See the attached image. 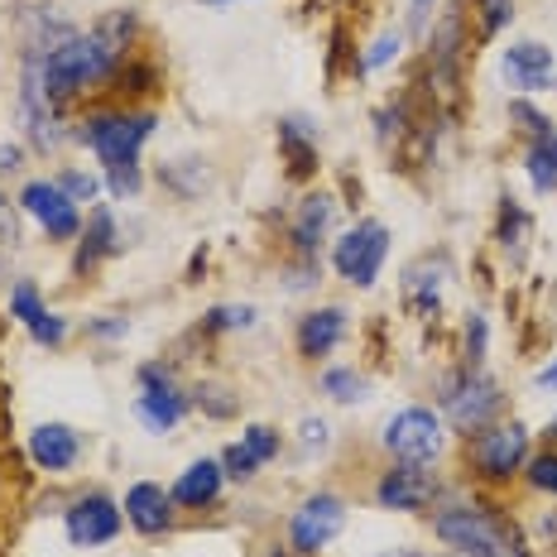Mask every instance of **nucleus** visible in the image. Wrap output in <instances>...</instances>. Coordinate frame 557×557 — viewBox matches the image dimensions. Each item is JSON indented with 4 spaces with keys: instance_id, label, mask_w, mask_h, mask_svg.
Segmentation results:
<instances>
[{
    "instance_id": "f257e3e1",
    "label": "nucleus",
    "mask_w": 557,
    "mask_h": 557,
    "mask_svg": "<svg viewBox=\"0 0 557 557\" xmlns=\"http://www.w3.org/2000/svg\"><path fill=\"white\" fill-rule=\"evenodd\" d=\"M131 34H135V15L131 10H115V15H107L91 34H73V39L58 44L49 58H34L39 77H44V91H49L53 101H67L83 87L115 77L125 63Z\"/></svg>"
},
{
    "instance_id": "f03ea898",
    "label": "nucleus",
    "mask_w": 557,
    "mask_h": 557,
    "mask_svg": "<svg viewBox=\"0 0 557 557\" xmlns=\"http://www.w3.org/2000/svg\"><path fill=\"white\" fill-rule=\"evenodd\" d=\"M154 125H159L154 111H97L77 125V139L101 159L115 197L139 193V149L154 135Z\"/></svg>"
},
{
    "instance_id": "7ed1b4c3",
    "label": "nucleus",
    "mask_w": 557,
    "mask_h": 557,
    "mask_svg": "<svg viewBox=\"0 0 557 557\" xmlns=\"http://www.w3.org/2000/svg\"><path fill=\"white\" fill-rule=\"evenodd\" d=\"M433 533L447 543V548H457L461 557H529L515 524H509L505 515H495V509H485V505L443 509V515L433 519Z\"/></svg>"
},
{
    "instance_id": "20e7f679",
    "label": "nucleus",
    "mask_w": 557,
    "mask_h": 557,
    "mask_svg": "<svg viewBox=\"0 0 557 557\" xmlns=\"http://www.w3.org/2000/svg\"><path fill=\"white\" fill-rule=\"evenodd\" d=\"M505 409V394L495 385L491 375H481V370H461V375H451L443 385V413L451 418V428L457 433H481V428H491L495 418Z\"/></svg>"
},
{
    "instance_id": "39448f33",
    "label": "nucleus",
    "mask_w": 557,
    "mask_h": 557,
    "mask_svg": "<svg viewBox=\"0 0 557 557\" xmlns=\"http://www.w3.org/2000/svg\"><path fill=\"white\" fill-rule=\"evenodd\" d=\"M385 255H389V226L385 222H356L342 240H336L332 264L346 284L370 288L380 278V270H385Z\"/></svg>"
},
{
    "instance_id": "423d86ee",
    "label": "nucleus",
    "mask_w": 557,
    "mask_h": 557,
    "mask_svg": "<svg viewBox=\"0 0 557 557\" xmlns=\"http://www.w3.org/2000/svg\"><path fill=\"white\" fill-rule=\"evenodd\" d=\"M443 443H447L443 418H437L433 409H418V404L413 409H399L385 423V447L399 461H418V467H428V461L443 457Z\"/></svg>"
},
{
    "instance_id": "0eeeda50",
    "label": "nucleus",
    "mask_w": 557,
    "mask_h": 557,
    "mask_svg": "<svg viewBox=\"0 0 557 557\" xmlns=\"http://www.w3.org/2000/svg\"><path fill=\"white\" fill-rule=\"evenodd\" d=\"M471 461L491 481H509L519 467H529V428L524 423H491L475 433Z\"/></svg>"
},
{
    "instance_id": "6e6552de",
    "label": "nucleus",
    "mask_w": 557,
    "mask_h": 557,
    "mask_svg": "<svg viewBox=\"0 0 557 557\" xmlns=\"http://www.w3.org/2000/svg\"><path fill=\"white\" fill-rule=\"evenodd\" d=\"M135 418L149 428V433H173V428L188 418V394L173 385V375L164 366H145V370H139Z\"/></svg>"
},
{
    "instance_id": "1a4fd4ad",
    "label": "nucleus",
    "mask_w": 557,
    "mask_h": 557,
    "mask_svg": "<svg viewBox=\"0 0 557 557\" xmlns=\"http://www.w3.org/2000/svg\"><path fill=\"white\" fill-rule=\"evenodd\" d=\"M437 495V475L428 467H418V461H399V467H389L380 475L375 485V500L380 509H399V515H418V509H428Z\"/></svg>"
},
{
    "instance_id": "9d476101",
    "label": "nucleus",
    "mask_w": 557,
    "mask_h": 557,
    "mask_svg": "<svg viewBox=\"0 0 557 557\" xmlns=\"http://www.w3.org/2000/svg\"><path fill=\"white\" fill-rule=\"evenodd\" d=\"M342 529H346V505L336 495H312L294 515V524H288V543H294V553L308 557V553L327 548Z\"/></svg>"
},
{
    "instance_id": "9b49d317",
    "label": "nucleus",
    "mask_w": 557,
    "mask_h": 557,
    "mask_svg": "<svg viewBox=\"0 0 557 557\" xmlns=\"http://www.w3.org/2000/svg\"><path fill=\"white\" fill-rule=\"evenodd\" d=\"M20 202H25V212L34 222L49 231V240H73L83 231V212H77V202L58 183H25Z\"/></svg>"
},
{
    "instance_id": "f8f14e48",
    "label": "nucleus",
    "mask_w": 557,
    "mask_h": 557,
    "mask_svg": "<svg viewBox=\"0 0 557 557\" xmlns=\"http://www.w3.org/2000/svg\"><path fill=\"white\" fill-rule=\"evenodd\" d=\"M500 67H505V83L515 91H553L557 87V58L548 44H539V39L509 44Z\"/></svg>"
},
{
    "instance_id": "ddd939ff",
    "label": "nucleus",
    "mask_w": 557,
    "mask_h": 557,
    "mask_svg": "<svg viewBox=\"0 0 557 557\" xmlns=\"http://www.w3.org/2000/svg\"><path fill=\"white\" fill-rule=\"evenodd\" d=\"M121 533V509L107 495H83L73 509H67V539L77 548H101Z\"/></svg>"
},
{
    "instance_id": "4468645a",
    "label": "nucleus",
    "mask_w": 557,
    "mask_h": 557,
    "mask_svg": "<svg viewBox=\"0 0 557 557\" xmlns=\"http://www.w3.org/2000/svg\"><path fill=\"white\" fill-rule=\"evenodd\" d=\"M29 457L39 471L63 475V471L77 467V457H83V437H77V428H67V423H39L29 433Z\"/></svg>"
},
{
    "instance_id": "2eb2a0df",
    "label": "nucleus",
    "mask_w": 557,
    "mask_h": 557,
    "mask_svg": "<svg viewBox=\"0 0 557 557\" xmlns=\"http://www.w3.org/2000/svg\"><path fill=\"white\" fill-rule=\"evenodd\" d=\"M10 318L25 322L39 346H63V336H67V322L58 318V312L44 308V298H39V288H34V278H20V284L10 288Z\"/></svg>"
},
{
    "instance_id": "dca6fc26",
    "label": "nucleus",
    "mask_w": 557,
    "mask_h": 557,
    "mask_svg": "<svg viewBox=\"0 0 557 557\" xmlns=\"http://www.w3.org/2000/svg\"><path fill=\"white\" fill-rule=\"evenodd\" d=\"M125 519L139 529V533H164L173 524V495L154 481H135L125 491Z\"/></svg>"
},
{
    "instance_id": "f3484780",
    "label": "nucleus",
    "mask_w": 557,
    "mask_h": 557,
    "mask_svg": "<svg viewBox=\"0 0 557 557\" xmlns=\"http://www.w3.org/2000/svg\"><path fill=\"white\" fill-rule=\"evenodd\" d=\"M342 336H346V308H312L298 322V351L308 361H318V356H332L342 346Z\"/></svg>"
},
{
    "instance_id": "a211bd4d",
    "label": "nucleus",
    "mask_w": 557,
    "mask_h": 557,
    "mask_svg": "<svg viewBox=\"0 0 557 557\" xmlns=\"http://www.w3.org/2000/svg\"><path fill=\"white\" fill-rule=\"evenodd\" d=\"M222 481H226V471H222V461H193L188 471L173 481V500L178 505H188V509H202V505H212L216 495H222Z\"/></svg>"
},
{
    "instance_id": "6ab92c4d",
    "label": "nucleus",
    "mask_w": 557,
    "mask_h": 557,
    "mask_svg": "<svg viewBox=\"0 0 557 557\" xmlns=\"http://www.w3.org/2000/svg\"><path fill=\"white\" fill-rule=\"evenodd\" d=\"M332 212H336V202L327 193H312V197H304L298 202V222H294V246L304 250V255H312L327 240V231H332Z\"/></svg>"
},
{
    "instance_id": "aec40b11",
    "label": "nucleus",
    "mask_w": 557,
    "mask_h": 557,
    "mask_svg": "<svg viewBox=\"0 0 557 557\" xmlns=\"http://www.w3.org/2000/svg\"><path fill=\"white\" fill-rule=\"evenodd\" d=\"M121 250V236H115V216L107 207H97L91 212V226H87V240H83V255H77V270H91L97 260H107V255Z\"/></svg>"
},
{
    "instance_id": "412c9836",
    "label": "nucleus",
    "mask_w": 557,
    "mask_h": 557,
    "mask_svg": "<svg viewBox=\"0 0 557 557\" xmlns=\"http://www.w3.org/2000/svg\"><path fill=\"white\" fill-rule=\"evenodd\" d=\"M524 169H529V183L543 197L557 193V131L543 135V139H533V145L524 149Z\"/></svg>"
},
{
    "instance_id": "4be33fe9",
    "label": "nucleus",
    "mask_w": 557,
    "mask_h": 557,
    "mask_svg": "<svg viewBox=\"0 0 557 557\" xmlns=\"http://www.w3.org/2000/svg\"><path fill=\"white\" fill-rule=\"evenodd\" d=\"M366 375H356V370H346V366H336L322 375V394H332L336 404H361L366 399Z\"/></svg>"
},
{
    "instance_id": "5701e85b",
    "label": "nucleus",
    "mask_w": 557,
    "mask_h": 557,
    "mask_svg": "<svg viewBox=\"0 0 557 557\" xmlns=\"http://www.w3.org/2000/svg\"><path fill=\"white\" fill-rule=\"evenodd\" d=\"M278 145H284V154H288V169H294V173H312V164H318V149L298 135V121L278 125Z\"/></svg>"
},
{
    "instance_id": "b1692460",
    "label": "nucleus",
    "mask_w": 557,
    "mask_h": 557,
    "mask_svg": "<svg viewBox=\"0 0 557 557\" xmlns=\"http://www.w3.org/2000/svg\"><path fill=\"white\" fill-rule=\"evenodd\" d=\"M240 447H246L250 457L264 467L270 457H278V433H274V428H264V423H250L246 433H240Z\"/></svg>"
},
{
    "instance_id": "393cba45",
    "label": "nucleus",
    "mask_w": 557,
    "mask_h": 557,
    "mask_svg": "<svg viewBox=\"0 0 557 557\" xmlns=\"http://www.w3.org/2000/svg\"><path fill=\"white\" fill-rule=\"evenodd\" d=\"M481 5V29H485V39H495L509 20H515V0H475Z\"/></svg>"
},
{
    "instance_id": "a878e982",
    "label": "nucleus",
    "mask_w": 557,
    "mask_h": 557,
    "mask_svg": "<svg viewBox=\"0 0 557 557\" xmlns=\"http://www.w3.org/2000/svg\"><path fill=\"white\" fill-rule=\"evenodd\" d=\"M399 49H404V29H385L375 44H370V53H366V67L375 73V67H385L389 58H399Z\"/></svg>"
},
{
    "instance_id": "bb28decb",
    "label": "nucleus",
    "mask_w": 557,
    "mask_h": 557,
    "mask_svg": "<svg viewBox=\"0 0 557 557\" xmlns=\"http://www.w3.org/2000/svg\"><path fill=\"white\" fill-rule=\"evenodd\" d=\"M529 481L539 485L543 495H557V451H543V457L529 461Z\"/></svg>"
},
{
    "instance_id": "cd10ccee",
    "label": "nucleus",
    "mask_w": 557,
    "mask_h": 557,
    "mask_svg": "<svg viewBox=\"0 0 557 557\" xmlns=\"http://www.w3.org/2000/svg\"><path fill=\"white\" fill-rule=\"evenodd\" d=\"M255 322V308H212L207 312V327H216V332H236V327H250Z\"/></svg>"
},
{
    "instance_id": "c85d7f7f",
    "label": "nucleus",
    "mask_w": 557,
    "mask_h": 557,
    "mask_svg": "<svg viewBox=\"0 0 557 557\" xmlns=\"http://www.w3.org/2000/svg\"><path fill=\"white\" fill-rule=\"evenodd\" d=\"M58 188H63L67 197H73V202H91V197L101 193V183L91 178V173H77V169H67L63 178H58Z\"/></svg>"
},
{
    "instance_id": "c756f323",
    "label": "nucleus",
    "mask_w": 557,
    "mask_h": 557,
    "mask_svg": "<svg viewBox=\"0 0 557 557\" xmlns=\"http://www.w3.org/2000/svg\"><path fill=\"white\" fill-rule=\"evenodd\" d=\"M255 467H260V461H255V457H250V451L240 447V443H231V447H226V457H222V471L231 475V481H250V475H255Z\"/></svg>"
},
{
    "instance_id": "7c9ffc66",
    "label": "nucleus",
    "mask_w": 557,
    "mask_h": 557,
    "mask_svg": "<svg viewBox=\"0 0 557 557\" xmlns=\"http://www.w3.org/2000/svg\"><path fill=\"white\" fill-rule=\"evenodd\" d=\"M509 115H515V121H524V131H529L533 139L553 135V121H548V115H539V111H533L529 101H509Z\"/></svg>"
},
{
    "instance_id": "2f4dec72",
    "label": "nucleus",
    "mask_w": 557,
    "mask_h": 557,
    "mask_svg": "<svg viewBox=\"0 0 557 557\" xmlns=\"http://www.w3.org/2000/svg\"><path fill=\"white\" fill-rule=\"evenodd\" d=\"M433 5H437V0H409V29L413 34L428 29V20H433Z\"/></svg>"
},
{
    "instance_id": "473e14b6",
    "label": "nucleus",
    "mask_w": 557,
    "mask_h": 557,
    "mask_svg": "<svg viewBox=\"0 0 557 557\" xmlns=\"http://www.w3.org/2000/svg\"><path fill=\"white\" fill-rule=\"evenodd\" d=\"M15 240H20V231H15V212H10V202L0 197V250L15 246Z\"/></svg>"
},
{
    "instance_id": "72a5a7b5",
    "label": "nucleus",
    "mask_w": 557,
    "mask_h": 557,
    "mask_svg": "<svg viewBox=\"0 0 557 557\" xmlns=\"http://www.w3.org/2000/svg\"><path fill=\"white\" fill-rule=\"evenodd\" d=\"M304 443H308V447H327V423L308 418V423H304Z\"/></svg>"
},
{
    "instance_id": "f704fd0d",
    "label": "nucleus",
    "mask_w": 557,
    "mask_h": 557,
    "mask_svg": "<svg viewBox=\"0 0 557 557\" xmlns=\"http://www.w3.org/2000/svg\"><path fill=\"white\" fill-rule=\"evenodd\" d=\"M20 159H25V154H20L15 145H0V173H15V169H20Z\"/></svg>"
},
{
    "instance_id": "c9c22d12",
    "label": "nucleus",
    "mask_w": 557,
    "mask_h": 557,
    "mask_svg": "<svg viewBox=\"0 0 557 557\" xmlns=\"http://www.w3.org/2000/svg\"><path fill=\"white\" fill-rule=\"evenodd\" d=\"M533 385H539V389H557V361L543 366L539 375H533Z\"/></svg>"
},
{
    "instance_id": "e433bc0d",
    "label": "nucleus",
    "mask_w": 557,
    "mask_h": 557,
    "mask_svg": "<svg viewBox=\"0 0 557 557\" xmlns=\"http://www.w3.org/2000/svg\"><path fill=\"white\" fill-rule=\"evenodd\" d=\"M91 332H97V336H121V332H125V318H115V322H91Z\"/></svg>"
},
{
    "instance_id": "4c0bfd02",
    "label": "nucleus",
    "mask_w": 557,
    "mask_h": 557,
    "mask_svg": "<svg viewBox=\"0 0 557 557\" xmlns=\"http://www.w3.org/2000/svg\"><path fill=\"white\" fill-rule=\"evenodd\" d=\"M380 557H433V553H418V548H389V553H380Z\"/></svg>"
},
{
    "instance_id": "58836bf2",
    "label": "nucleus",
    "mask_w": 557,
    "mask_h": 557,
    "mask_svg": "<svg viewBox=\"0 0 557 557\" xmlns=\"http://www.w3.org/2000/svg\"><path fill=\"white\" fill-rule=\"evenodd\" d=\"M548 437H553V443H557V418H553V423H548Z\"/></svg>"
},
{
    "instance_id": "ea45409f",
    "label": "nucleus",
    "mask_w": 557,
    "mask_h": 557,
    "mask_svg": "<svg viewBox=\"0 0 557 557\" xmlns=\"http://www.w3.org/2000/svg\"><path fill=\"white\" fill-rule=\"evenodd\" d=\"M207 5H231V0H207Z\"/></svg>"
}]
</instances>
